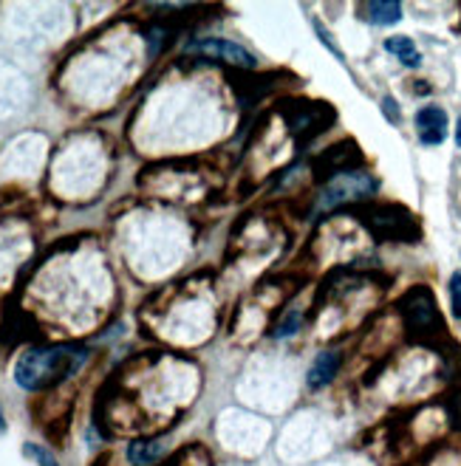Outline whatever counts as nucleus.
Segmentation results:
<instances>
[{"label":"nucleus","mask_w":461,"mask_h":466,"mask_svg":"<svg viewBox=\"0 0 461 466\" xmlns=\"http://www.w3.org/2000/svg\"><path fill=\"white\" fill-rule=\"evenodd\" d=\"M86 350L71 345H54V348H32L20 356L15 368V381L23 390H43L51 385H60L74 370L83 368Z\"/></svg>","instance_id":"obj_1"},{"label":"nucleus","mask_w":461,"mask_h":466,"mask_svg":"<svg viewBox=\"0 0 461 466\" xmlns=\"http://www.w3.org/2000/svg\"><path fill=\"white\" fill-rule=\"evenodd\" d=\"M365 229L376 240H396V243H414L422 238L419 221L416 218L399 207V204H371L360 212Z\"/></svg>","instance_id":"obj_2"},{"label":"nucleus","mask_w":461,"mask_h":466,"mask_svg":"<svg viewBox=\"0 0 461 466\" xmlns=\"http://www.w3.org/2000/svg\"><path fill=\"white\" fill-rule=\"evenodd\" d=\"M374 193H379V178H374L371 173L354 170V173H343L334 176L323 184L320 196H317V212H332L340 209L345 204L354 201H365Z\"/></svg>","instance_id":"obj_3"},{"label":"nucleus","mask_w":461,"mask_h":466,"mask_svg":"<svg viewBox=\"0 0 461 466\" xmlns=\"http://www.w3.org/2000/svg\"><path fill=\"white\" fill-rule=\"evenodd\" d=\"M405 328L414 339H430L433 334H442V319H439V309H436V299H433L430 289L416 286L408 294L402 297L399 303Z\"/></svg>","instance_id":"obj_4"},{"label":"nucleus","mask_w":461,"mask_h":466,"mask_svg":"<svg viewBox=\"0 0 461 466\" xmlns=\"http://www.w3.org/2000/svg\"><path fill=\"white\" fill-rule=\"evenodd\" d=\"M283 119L297 139H314V136H320L323 130H329L334 125L337 114H334V107L325 102L289 99L283 105Z\"/></svg>","instance_id":"obj_5"},{"label":"nucleus","mask_w":461,"mask_h":466,"mask_svg":"<svg viewBox=\"0 0 461 466\" xmlns=\"http://www.w3.org/2000/svg\"><path fill=\"white\" fill-rule=\"evenodd\" d=\"M193 54H201V57H210V60H221V63H230V66H238V68H255L258 60L252 54L243 48L241 43H232L227 37H201L190 46Z\"/></svg>","instance_id":"obj_6"},{"label":"nucleus","mask_w":461,"mask_h":466,"mask_svg":"<svg viewBox=\"0 0 461 466\" xmlns=\"http://www.w3.org/2000/svg\"><path fill=\"white\" fill-rule=\"evenodd\" d=\"M360 147L354 142H340L334 145L332 150H325L317 164H314V176L323 178V181H329L334 176H343V173H354L360 167Z\"/></svg>","instance_id":"obj_7"},{"label":"nucleus","mask_w":461,"mask_h":466,"mask_svg":"<svg viewBox=\"0 0 461 466\" xmlns=\"http://www.w3.org/2000/svg\"><path fill=\"white\" fill-rule=\"evenodd\" d=\"M416 133L419 142L427 147H436L447 139V114L436 105H427L416 114Z\"/></svg>","instance_id":"obj_8"},{"label":"nucleus","mask_w":461,"mask_h":466,"mask_svg":"<svg viewBox=\"0 0 461 466\" xmlns=\"http://www.w3.org/2000/svg\"><path fill=\"white\" fill-rule=\"evenodd\" d=\"M340 365H343L340 350H323V353H317V360L312 362V368H309V373H306L309 388H312V390L329 388L332 381H334V376L340 373Z\"/></svg>","instance_id":"obj_9"},{"label":"nucleus","mask_w":461,"mask_h":466,"mask_svg":"<svg viewBox=\"0 0 461 466\" xmlns=\"http://www.w3.org/2000/svg\"><path fill=\"white\" fill-rule=\"evenodd\" d=\"M161 444L159 441H150V438H145V441H133L128 447V461L133 466H156L161 461Z\"/></svg>","instance_id":"obj_10"},{"label":"nucleus","mask_w":461,"mask_h":466,"mask_svg":"<svg viewBox=\"0 0 461 466\" xmlns=\"http://www.w3.org/2000/svg\"><path fill=\"white\" fill-rule=\"evenodd\" d=\"M385 48L394 54V57L402 66H408V68H416L422 63V54H419V48H416V43L411 37H388L385 40Z\"/></svg>","instance_id":"obj_11"},{"label":"nucleus","mask_w":461,"mask_h":466,"mask_svg":"<svg viewBox=\"0 0 461 466\" xmlns=\"http://www.w3.org/2000/svg\"><path fill=\"white\" fill-rule=\"evenodd\" d=\"M368 17L376 25H394L402 20V6L394 0H374V4H368Z\"/></svg>","instance_id":"obj_12"},{"label":"nucleus","mask_w":461,"mask_h":466,"mask_svg":"<svg viewBox=\"0 0 461 466\" xmlns=\"http://www.w3.org/2000/svg\"><path fill=\"white\" fill-rule=\"evenodd\" d=\"M450 309H453V317L461 319V271H456L450 278Z\"/></svg>","instance_id":"obj_13"},{"label":"nucleus","mask_w":461,"mask_h":466,"mask_svg":"<svg viewBox=\"0 0 461 466\" xmlns=\"http://www.w3.org/2000/svg\"><path fill=\"white\" fill-rule=\"evenodd\" d=\"M26 455L35 458L40 466H60L57 458H54V452H48L46 447H37V444H26Z\"/></svg>","instance_id":"obj_14"},{"label":"nucleus","mask_w":461,"mask_h":466,"mask_svg":"<svg viewBox=\"0 0 461 466\" xmlns=\"http://www.w3.org/2000/svg\"><path fill=\"white\" fill-rule=\"evenodd\" d=\"M314 32H317V37H320V40L325 43V48H329V51L334 54L337 60H345V57H343V51H340V48H337V43H334V37H332L329 32L323 29V23H320V20H314Z\"/></svg>","instance_id":"obj_15"},{"label":"nucleus","mask_w":461,"mask_h":466,"mask_svg":"<svg viewBox=\"0 0 461 466\" xmlns=\"http://www.w3.org/2000/svg\"><path fill=\"white\" fill-rule=\"evenodd\" d=\"M447 413H450V424H453L456 430H461V390H458V393H453Z\"/></svg>","instance_id":"obj_16"},{"label":"nucleus","mask_w":461,"mask_h":466,"mask_svg":"<svg viewBox=\"0 0 461 466\" xmlns=\"http://www.w3.org/2000/svg\"><path fill=\"white\" fill-rule=\"evenodd\" d=\"M383 111L388 114V119H391L394 125L399 122V116H396V114H399V111H396V102H394L391 96H388V99H383Z\"/></svg>","instance_id":"obj_17"},{"label":"nucleus","mask_w":461,"mask_h":466,"mask_svg":"<svg viewBox=\"0 0 461 466\" xmlns=\"http://www.w3.org/2000/svg\"><path fill=\"white\" fill-rule=\"evenodd\" d=\"M6 430V419H4V413H0V432Z\"/></svg>","instance_id":"obj_18"},{"label":"nucleus","mask_w":461,"mask_h":466,"mask_svg":"<svg viewBox=\"0 0 461 466\" xmlns=\"http://www.w3.org/2000/svg\"><path fill=\"white\" fill-rule=\"evenodd\" d=\"M458 145H461V122H458Z\"/></svg>","instance_id":"obj_19"}]
</instances>
